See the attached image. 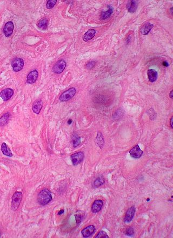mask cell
I'll return each mask as SVG.
<instances>
[{
	"instance_id": "cell-1",
	"label": "cell",
	"mask_w": 173,
	"mask_h": 238,
	"mask_svg": "<svg viewBox=\"0 0 173 238\" xmlns=\"http://www.w3.org/2000/svg\"><path fill=\"white\" fill-rule=\"evenodd\" d=\"M51 200L52 196L50 191L48 189H43L38 196V201L42 206H45L49 204Z\"/></svg>"
},
{
	"instance_id": "cell-2",
	"label": "cell",
	"mask_w": 173,
	"mask_h": 238,
	"mask_svg": "<svg viewBox=\"0 0 173 238\" xmlns=\"http://www.w3.org/2000/svg\"><path fill=\"white\" fill-rule=\"evenodd\" d=\"M22 199V193L21 192H16L12 196V208L14 211H16L19 207Z\"/></svg>"
},
{
	"instance_id": "cell-3",
	"label": "cell",
	"mask_w": 173,
	"mask_h": 238,
	"mask_svg": "<svg viewBox=\"0 0 173 238\" xmlns=\"http://www.w3.org/2000/svg\"><path fill=\"white\" fill-rule=\"evenodd\" d=\"M76 94V90L74 87H71L68 90L65 91L60 96L59 100L61 102H67L73 97Z\"/></svg>"
},
{
	"instance_id": "cell-4",
	"label": "cell",
	"mask_w": 173,
	"mask_h": 238,
	"mask_svg": "<svg viewBox=\"0 0 173 238\" xmlns=\"http://www.w3.org/2000/svg\"><path fill=\"white\" fill-rule=\"evenodd\" d=\"M66 67V62L65 60L62 59L58 60L56 63L54 65V67L53 68V71L54 73L60 74L64 71Z\"/></svg>"
},
{
	"instance_id": "cell-5",
	"label": "cell",
	"mask_w": 173,
	"mask_h": 238,
	"mask_svg": "<svg viewBox=\"0 0 173 238\" xmlns=\"http://www.w3.org/2000/svg\"><path fill=\"white\" fill-rule=\"evenodd\" d=\"M12 66L14 71H19L23 69L24 61L21 58H16L12 61Z\"/></svg>"
},
{
	"instance_id": "cell-6",
	"label": "cell",
	"mask_w": 173,
	"mask_h": 238,
	"mask_svg": "<svg viewBox=\"0 0 173 238\" xmlns=\"http://www.w3.org/2000/svg\"><path fill=\"white\" fill-rule=\"evenodd\" d=\"M70 158L74 165H77L83 160L84 154L82 152H78L72 155Z\"/></svg>"
},
{
	"instance_id": "cell-7",
	"label": "cell",
	"mask_w": 173,
	"mask_h": 238,
	"mask_svg": "<svg viewBox=\"0 0 173 238\" xmlns=\"http://www.w3.org/2000/svg\"><path fill=\"white\" fill-rule=\"evenodd\" d=\"M14 94V90L11 88H7L2 91L0 93V97L4 101H7L12 97Z\"/></svg>"
},
{
	"instance_id": "cell-8",
	"label": "cell",
	"mask_w": 173,
	"mask_h": 238,
	"mask_svg": "<svg viewBox=\"0 0 173 238\" xmlns=\"http://www.w3.org/2000/svg\"><path fill=\"white\" fill-rule=\"evenodd\" d=\"M129 153L131 157L134 158L138 159L142 155L143 151L140 149V147L138 145H136L129 151Z\"/></svg>"
},
{
	"instance_id": "cell-9",
	"label": "cell",
	"mask_w": 173,
	"mask_h": 238,
	"mask_svg": "<svg viewBox=\"0 0 173 238\" xmlns=\"http://www.w3.org/2000/svg\"><path fill=\"white\" fill-rule=\"evenodd\" d=\"M14 30V24L13 23L10 21L7 23L4 26L3 28V33L4 35L8 37L12 35Z\"/></svg>"
},
{
	"instance_id": "cell-10",
	"label": "cell",
	"mask_w": 173,
	"mask_h": 238,
	"mask_svg": "<svg viewBox=\"0 0 173 238\" xmlns=\"http://www.w3.org/2000/svg\"><path fill=\"white\" fill-rule=\"evenodd\" d=\"M135 213V208L134 206H132L129 208L126 213V216L124 219L125 223H128L131 222L134 216Z\"/></svg>"
},
{
	"instance_id": "cell-11",
	"label": "cell",
	"mask_w": 173,
	"mask_h": 238,
	"mask_svg": "<svg viewBox=\"0 0 173 238\" xmlns=\"http://www.w3.org/2000/svg\"><path fill=\"white\" fill-rule=\"evenodd\" d=\"M95 231V227L93 225H90L85 227L82 230V234L84 238H88L94 234Z\"/></svg>"
},
{
	"instance_id": "cell-12",
	"label": "cell",
	"mask_w": 173,
	"mask_h": 238,
	"mask_svg": "<svg viewBox=\"0 0 173 238\" xmlns=\"http://www.w3.org/2000/svg\"><path fill=\"white\" fill-rule=\"evenodd\" d=\"M38 76H39V73L38 71L34 70L33 71L31 72L27 76V83L29 84L34 83L38 79Z\"/></svg>"
},
{
	"instance_id": "cell-13",
	"label": "cell",
	"mask_w": 173,
	"mask_h": 238,
	"mask_svg": "<svg viewBox=\"0 0 173 238\" xmlns=\"http://www.w3.org/2000/svg\"><path fill=\"white\" fill-rule=\"evenodd\" d=\"M138 1H134V0H131L128 1L127 3V9L129 12H135L136 11L138 7Z\"/></svg>"
},
{
	"instance_id": "cell-14",
	"label": "cell",
	"mask_w": 173,
	"mask_h": 238,
	"mask_svg": "<svg viewBox=\"0 0 173 238\" xmlns=\"http://www.w3.org/2000/svg\"><path fill=\"white\" fill-rule=\"evenodd\" d=\"M104 203L102 200H95L92 205V211L94 213H96L100 211L103 206Z\"/></svg>"
},
{
	"instance_id": "cell-15",
	"label": "cell",
	"mask_w": 173,
	"mask_h": 238,
	"mask_svg": "<svg viewBox=\"0 0 173 238\" xmlns=\"http://www.w3.org/2000/svg\"><path fill=\"white\" fill-rule=\"evenodd\" d=\"M42 102L41 100H37L33 103L32 106V110L36 114H39L42 108Z\"/></svg>"
},
{
	"instance_id": "cell-16",
	"label": "cell",
	"mask_w": 173,
	"mask_h": 238,
	"mask_svg": "<svg viewBox=\"0 0 173 238\" xmlns=\"http://www.w3.org/2000/svg\"><path fill=\"white\" fill-rule=\"evenodd\" d=\"M96 33V30L94 29H89L83 36L82 37L83 40L85 42H88L89 40H92V38L95 36Z\"/></svg>"
},
{
	"instance_id": "cell-17",
	"label": "cell",
	"mask_w": 173,
	"mask_h": 238,
	"mask_svg": "<svg viewBox=\"0 0 173 238\" xmlns=\"http://www.w3.org/2000/svg\"><path fill=\"white\" fill-rule=\"evenodd\" d=\"M147 75L148 77V79L149 80L150 82L153 83L158 78V72L154 69H149L148 70L147 72Z\"/></svg>"
},
{
	"instance_id": "cell-18",
	"label": "cell",
	"mask_w": 173,
	"mask_h": 238,
	"mask_svg": "<svg viewBox=\"0 0 173 238\" xmlns=\"http://www.w3.org/2000/svg\"><path fill=\"white\" fill-rule=\"evenodd\" d=\"M108 8L109 9H108L107 11H104V12L103 11V12H101V19L104 20V19H108V18L110 17V16L113 14V8H112V6H110V5H108Z\"/></svg>"
},
{
	"instance_id": "cell-19",
	"label": "cell",
	"mask_w": 173,
	"mask_h": 238,
	"mask_svg": "<svg viewBox=\"0 0 173 238\" xmlns=\"http://www.w3.org/2000/svg\"><path fill=\"white\" fill-rule=\"evenodd\" d=\"M153 26H154V25L153 24L149 22L147 23L146 24H145L141 28V32L143 35H146L153 29Z\"/></svg>"
},
{
	"instance_id": "cell-20",
	"label": "cell",
	"mask_w": 173,
	"mask_h": 238,
	"mask_svg": "<svg viewBox=\"0 0 173 238\" xmlns=\"http://www.w3.org/2000/svg\"><path fill=\"white\" fill-rule=\"evenodd\" d=\"M95 143L98 145V146L102 148L104 145V136L101 132H98L97 136L96 137V139H95Z\"/></svg>"
},
{
	"instance_id": "cell-21",
	"label": "cell",
	"mask_w": 173,
	"mask_h": 238,
	"mask_svg": "<svg viewBox=\"0 0 173 238\" xmlns=\"http://www.w3.org/2000/svg\"><path fill=\"white\" fill-rule=\"evenodd\" d=\"M1 151L2 152L3 154L6 156H8L9 157H11L13 156L12 151L5 143H2L1 145Z\"/></svg>"
},
{
	"instance_id": "cell-22",
	"label": "cell",
	"mask_w": 173,
	"mask_h": 238,
	"mask_svg": "<svg viewBox=\"0 0 173 238\" xmlns=\"http://www.w3.org/2000/svg\"><path fill=\"white\" fill-rule=\"evenodd\" d=\"M10 116L11 115L9 112L5 113L4 114H3L0 118V126H3L7 124L10 119Z\"/></svg>"
},
{
	"instance_id": "cell-23",
	"label": "cell",
	"mask_w": 173,
	"mask_h": 238,
	"mask_svg": "<svg viewBox=\"0 0 173 238\" xmlns=\"http://www.w3.org/2000/svg\"><path fill=\"white\" fill-rule=\"evenodd\" d=\"M48 19H42L39 21L38 24V26L39 28L42 29L43 30H45L48 27Z\"/></svg>"
},
{
	"instance_id": "cell-24",
	"label": "cell",
	"mask_w": 173,
	"mask_h": 238,
	"mask_svg": "<svg viewBox=\"0 0 173 238\" xmlns=\"http://www.w3.org/2000/svg\"><path fill=\"white\" fill-rule=\"evenodd\" d=\"M73 145L74 147H76L81 144V138L76 134H74L72 137Z\"/></svg>"
},
{
	"instance_id": "cell-25",
	"label": "cell",
	"mask_w": 173,
	"mask_h": 238,
	"mask_svg": "<svg viewBox=\"0 0 173 238\" xmlns=\"http://www.w3.org/2000/svg\"><path fill=\"white\" fill-rule=\"evenodd\" d=\"M104 180L102 177H99L97 178L96 180L94 182V186L96 188L99 187L101 186L104 185Z\"/></svg>"
},
{
	"instance_id": "cell-26",
	"label": "cell",
	"mask_w": 173,
	"mask_h": 238,
	"mask_svg": "<svg viewBox=\"0 0 173 238\" xmlns=\"http://www.w3.org/2000/svg\"><path fill=\"white\" fill-rule=\"evenodd\" d=\"M57 2L56 0H49L47 2L46 4V7L48 9H52L54 7V6L56 4Z\"/></svg>"
},
{
	"instance_id": "cell-27",
	"label": "cell",
	"mask_w": 173,
	"mask_h": 238,
	"mask_svg": "<svg viewBox=\"0 0 173 238\" xmlns=\"http://www.w3.org/2000/svg\"><path fill=\"white\" fill-rule=\"evenodd\" d=\"M95 238H109V237L104 231H101L97 234Z\"/></svg>"
},
{
	"instance_id": "cell-28",
	"label": "cell",
	"mask_w": 173,
	"mask_h": 238,
	"mask_svg": "<svg viewBox=\"0 0 173 238\" xmlns=\"http://www.w3.org/2000/svg\"><path fill=\"white\" fill-rule=\"evenodd\" d=\"M134 233V230L132 227H129L128 228H127L126 232V234L128 236H132L133 235Z\"/></svg>"
},
{
	"instance_id": "cell-29",
	"label": "cell",
	"mask_w": 173,
	"mask_h": 238,
	"mask_svg": "<svg viewBox=\"0 0 173 238\" xmlns=\"http://www.w3.org/2000/svg\"><path fill=\"white\" fill-rule=\"evenodd\" d=\"M95 64H96V62H94V61H91V62H89L88 63L87 65H86V67L88 69H92V68L94 67V66L95 65Z\"/></svg>"
},
{
	"instance_id": "cell-30",
	"label": "cell",
	"mask_w": 173,
	"mask_h": 238,
	"mask_svg": "<svg viewBox=\"0 0 173 238\" xmlns=\"http://www.w3.org/2000/svg\"><path fill=\"white\" fill-rule=\"evenodd\" d=\"M75 216L76 218V221L77 223V225L80 224L82 220V216L80 214H75Z\"/></svg>"
},
{
	"instance_id": "cell-31",
	"label": "cell",
	"mask_w": 173,
	"mask_h": 238,
	"mask_svg": "<svg viewBox=\"0 0 173 238\" xmlns=\"http://www.w3.org/2000/svg\"><path fill=\"white\" fill-rule=\"evenodd\" d=\"M163 65L165 67H168L169 65V63H168L167 61H164V62H163Z\"/></svg>"
},
{
	"instance_id": "cell-32",
	"label": "cell",
	"mask_w": 173,
	"mask_h": 238,
	"mask_svg": "<svg viewBox=\"0 0 173 238\" xmlns=\"http://www.w3.org/2000/svg\"><path fill=\"white\" fill-rule=\"evenodd\" d=\"M173 117H171V118H170V127H171V128H173Z\"/></svg>"
},
{
	"instance_id": "cell-33",
	"label": "cell",
	"mask_w": 173,
	"mask_h": 238,
	"mask_svg": "<svg viewBox=\"0 0 173 238\" xmlns=\"http://www.w3.org/2000/svg\"><path fill=\"white\" fill-rule=\"evenodd\" d=\"M169 97H170V98H171V99H173V91L172 90L170 91V94H169Z\"/></svg>"
},
{
	"instance_id": "cell-34",
	"label": "cell",
	"mask_w": 173,
	"mask_h": 238,
	"mask_svg": "<svg viewBox=\"0 0 173 238\" xmlns=\"http://www.w3.org/2000/svg\"><path fill=\"white\" fill-rule=\"evenodd\" d=\"M64 212H65V211H64L63 210H60V212L58 213V215H61L62 214H63Z\"/></svg>"
},
{
	"instance_id": "cell-35",
	"label": "cell",
	"mask_w": 173,
	"mask_h": 238,
	"mask_svg": "<svg viewBox=\"0 0 173 238\" xmlns=\"http://www.w3.org/2000/svg\"><path fill=\"white\" fill-rule=\"evenodd\" d=\"M72 122H73V121L72 119H69V121H68V124H71Z\"/></svg>"
},
{
	"instance_id": "cell-36",
	"label": "cell",
	"mask_w": 173,
	"mask_h": 238,
	"mask_svg": "<svg viewBox=\"0 0 173 238\" xmlns=\"http://www.w3.org/2000/svg\"><path fill=\"white\" fill-rule=\"evenodd\" d=\"M170 12L171 15H173V7H172L170 9Z\"/></svg>"
},
{
	"instance_id": "cell-37",
	"label": "cell",
	"mask_w": 173,
	"mask_h": 238,
	"mask_svg": "<svg viewBox=\"0 0 173 238\" xmlns=\"http://www.w3.org/2000/svg\"><path fill=\"white\" fill-rule=\"evenodd\" d=\"M1 232H0V237H1Z\"/></svg>"
}]
</instances>
